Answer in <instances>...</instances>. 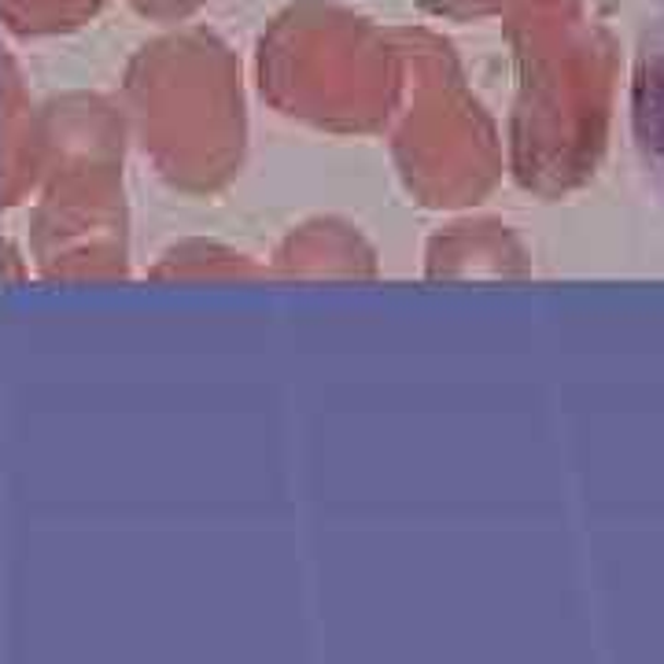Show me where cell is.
I'll list each match as a JSON object with an SVG mask.
<instances>
[{
	"instance_id": "4",
	"label": "cell",
	"mask_w": 664,
	"mask_h": 664,
	"mask_svg": "<svg viewBox=\"0 0 664 664\" xmlns=\"http://www.w3.org/2000/svg\"><path fill=\"white\" fill-rule=\"evenodd\" d=\"M149 8H155V12H181V8L197 4V0H144Z\"/></svg>"
},
{
	"instance_id": "3",
	"label": "cell",
	"mask_w": 664,
	"mask_h": 664,
	"mask_svg": "<svg viewBox=\"0 0 664 664\" xmlns=\"http://www.w3.org/2000/svg\"><path fill=\"white\" fill-rule=\"evenodd\" d=\"M439 12H451V15H484L491 12V0H428Z\"/></svg>"
},
{
	"instance_id": "1",
	"label": "cell",
	"mask_w": 664,
	"mask_h": 664,
	"mask_svg": "<svg viewBox=\"0 0 664 664\" xmlns=\"http://www.w3.org/2000/svg\"><path fill=\"white\" fill-rule=\"evenodd\" d=\"M491 12L506 15L517 45L532 48L580 23V0H491Z\"/></svg>"
},
{
	"instance_id": "2",
	"label": "cell",
	"mask_w": 664,
	"mask_h": 664,
	"mask_svg": "<svg viewBox=\"0 0 664 664\" xmlns=\"http://www.w3.org/2000/svg\"><path fill=\"white\" fill-rule=\"evenodd\" d=\"M635 111H639L642 141H653L664 159V19L642 45L639 74H635Z\"/></svg>"
}]
</instances>
